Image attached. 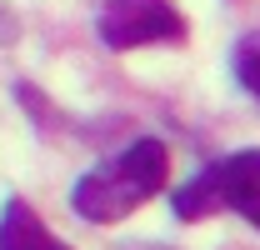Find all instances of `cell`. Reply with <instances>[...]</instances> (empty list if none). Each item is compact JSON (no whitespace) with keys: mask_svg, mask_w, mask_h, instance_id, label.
Wrapping results in <instances>:
<instances>
[{"mask_svg":"<svg viewBox=\"0 0 260 250\" xmlns=\"http://www.w3.org/2000/svg\"><path fill=\"white\" fill-rule=\"evenodd\" d=\"M165 180H170L165 140L145 135V140L125 145L120 155H110L105 165L85 170V175L75 180V190H70V205H75V215L95 220V225H115V220H125L135 205H145L150 195H160Z\"/></svg>","mask_w":260,"mask_h":250,"instance_id":"6da1fadb","label":"cell"},{"mask_svg":"<svg viewBox=\"0 0 260 250\" xmlns=\"http://www.w3.org/2000/svg\"><path fill=\"white\" fill-rule=\"evenodd\" d=\"M185 20L175 0H105L100 5V40L110 50H135V45H160L180 40Z\"/></svg>","mask_w":260,"mask_h":250,"instance_id":"7a4b0ae2","label":"cell"},{"mask_svg":"<svg viewBox=\"0 0 260 250\" xmlns=\"http://www.w3.org/2000/svg\"><path fill=\"white\" fill-rule=\"evenodd\" d=\"M210 170H215V185H220V205L245 215L260 230V150H235Z\"/></svg>","mask_w":260,"mask_h":250,"instance_id":"3957f363","label":"cell"},{"mask_svg":"<svg viewBox=\"0 0 260 250\" xmlns=\"http://www.w3.org/2000/svg\"><path fill=\"white\" fill-rule=\"evenodd\" d=\"M0 250H70V245L55 240L40 225V215L25 200H5V210H0Z\"/></svg>","mask_w":260,"mask_h":250,"instance_id":"277c9868","label":"cell"},{"mask_svg":"<svg viewBox=\"0 0 260 250\" xmlns=\"http://www.w3.org/2000/svg\"><path fill=\"white\" fill-rule=\"evenodd\" d=\"M170 200H175V215H180V220H205L210 210H220V185H215V170H200L190 185H180Z\"/></svg>","mask_w":260,"mask_h":250,"instance_id":"5b68a950","label":"cell"},{"mask_svg":"<svg viewBox=\"0 0 260 250\" xmlns=\"http://www.w3.org/2000/svg\"><path fill=\"white\" fill-rule=\"evenodd\" d=\"M235 80H240L250 95H260V35L235 50Z\"/></svg>","mask_w":260,"mask_h":250,"instance_id":"8992f818","label":"cell"}]
</instances>
